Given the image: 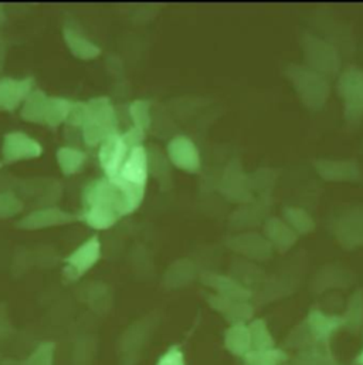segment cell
<instances>
[{
  "label": "cell",
  "mask_w": 363,
  "mask_h": 365,
  "mask_svg": "<svg viewBox=\"0 0 363 365\" xmlns=\"http://www.w3.org/2000/svg\"><path fill=\"white\" fill-rule=\"evenodd\" d=\"M209 303L214 310L220 312L226 317V320L230 322L231 324L244 323L253 316V309L244 302H234L217 294V296H211L209 299Z\"/></svg>",
  "instance_id": "9a60e30c"
},
{
  "label": "cell",
  "mask_w": 363,
  "mask_h": 365,
  "mask_svg": "<svg viewBox=\"0 0 363 365\" xmlns=\"http://www.w3.org/2000/svg\"><path fill=\"white\" fill-rule=\"evenodd\" d=\"M63 40L68 48V51L81 61H91L101 56V47L83 34L80 30L65 26L63 29Z\"/></svg>",
  "instance_id": "7c38bea8"
},
{
  "label": "cell",
  "mask_w": 363,
  "mask_h": 365,
  "mask_svg": "<svg viewBox=\"0 0 363 365\" xmlns=\"http://www.w3.org/2000/svg\"><path fill=\"white\" fill-rule=\"evenodd\" d=\"M0 360H1V359H0Z\"/></svg>",
  "instance_id": "e575fe53"
},
{
  "label": "cell",
  "mask_w": 363,
  "mask_h": 365,
  "mask_svg": "<svg viewBox=\"0 0 363 365\" xmlns=\"http://www.w3.org/2000/svg\"><path fill=\"white\" fill-rule=\"evenodd\" d=\"M43 155V145L21 131H10L3 135L1 160L4 164H19L37 160Z\"/></svg>",
  "instance_id": "5b68a950"
},
{
  "label": "cell",
  "mask_w": 363,
  "mask_h": 365,
  "mask_svg": "<svg viewBox=\"0 0 363 365\" xmlns=\"http://www.w3.org/2000/svg\"><path fill=\"white\" fill-rule=\"evenodd\" d=\"M0 359H1V356H0Z\"/></svg>",
  "instance_id": "d6a6232c"
},
{
  "label": "cell",
  "mask_w": 363,
  "mask_h": 365,
  "mask_svg": "<svg viewBox=\"0 0 363 365\" xmlns=\"http://www.w3.org/2000/svg\"><path fill=\"white\" fill-rule=\"evenodd\" d=\"M145 187L124 181L120 177H101L85 185L81 193L83 220L94 230H107L127 215L134 213L142 203Z\"/></svg>",
  "instance_id": "6da1fadb"
},
{
  "label": "cell",
  "mask_w": 363,
  "mask_h": 365,
  "mask_svg": "<svg viewBox=\"0 0 363 365\" xmlns=\"http://www.w3.org/2000/svg\"><path fill=\"white\" fill-rule=\"evenodd\" d=\"M130 147L125 144L121 133L108 137L98 147V163L107 178H115L130 154Z\"/></svg>",
  "instance_id": "52a82bcc"
},
{
  "label": "cell",
  "mask_w": 363,
  "mask_h": 365,
  "mask_svg": "<svg viewBox=\"0 0 363 365\" xmlns=\"http://www.w3.org/2000/svg\"><path fill=\"white\" fill-rule=\"evenodd\" d=\"M73 104V100L50 96L41 88H34L20 108V118L28 124L56 130L67 123Z\"/></svg>",
  "instance_id": "3957f363"
},
{
  "label": "cell",
  "mask_w": 363,
  "mask_h": 365,
  "mask_svg": "<svg viewBox=\"0 0 363 365\" xmlns=\"http://www.w3.org/2000/svg\"><path fill=\"white\" fill-rule=\"evenodd\" d=\"M307 324L311 330L312 337L317 341H328L341 327L345 326L344 317L340 316H327L320 310H312L308 316Z\"/></svg>",
  "instance_id": "5bb4252c"
},
{
  "label": "cell",
  "mask_w": 363,
  "mask_h": 365,
  "mask_svg": "<svg viewBox=\"0 0 363 365\" xmlns=\"http://www.w3.org/2000/svg\"><path fill=\"white\" fill-rule=\"evenodd\" d=\"M288 360V356L283 350H250L244 356L246 365H281Z\"/></svg>",
  "instance_id": "d6986e66"
},
{
  "label": "cell",
  "mask_w": 363,
  "mask_h": 365,
  "mask_svg": "<svg viewBox=\"0 0 363 365\" xmlns=\"http://www.w3.org/2000/svg\"><path fill=\"white\" fill-rule=\"evenodd\" d=\"M0 365H24V361H19L14 359H3L0 360Z\"/></svg>",
  "instance_id": "f546056e"
},
{
  "label": "cell",
  "mask_w": 363,
  "mask_h": 365,
  "mask_svg": "<svg viewBox=\"0 0 363 365\" xmlns=\"http://www.w3.org/2000/svg\"><path fill=\"white\" fill-rule=\"evenodd\" d=\"M157 365H186L184 356L178 346H174L158 360Z\"/></svg>",
  "instance_id": "4316f807"
},
{
  "label": "cell",
  "mask_w": 363,
  "mask_h": 365,
  "mask_svg": "<svg viewBox=\"0 0 363 365\" xmlns=\"http://www.w3.org/2000/svg\"><path fill=\"white\" fill-rule=\"evenodd\" d=\"M121 135H122V138H124L125 144L130 147V150H132V148H135V147L142 145V143H144V140H145L147 133L132 125L128 131L122 133Z\"/></svg>",
  "instance_id": "484cf974"
},
{
  "label": "cell",
  "mask_w": 363,
  "mask_h": 365,
  "mask_svg": "<svg viewBox=\"0 0 363 365\" xmlns=\"http://www.w3.org/2000/svg\"><path fill=\"white\" fill-rule=\"evenodd\" d=\"M203 282L207 286L213 287L219 293V296L227 297V299L234 300V302H246L251 296L247 289H244L237 282H234L233 279L226 277V276L204 274Z\"/></svg>",
  "instance_id": "2e32d148"
},
{
  "label": "cell",
  "mask_w": 363,
  "mask_h": 365,
  "mask_svg": "<svg viewBox=\"0 0 363 365\" xmlns=\"http://www.w3.org/2000/svg\"><path fill=\"white\" fill-rule=\"evenodd\" d=\"M345 326H351V327H357L361 326L363 320V300L359 293H357L354 296V299L351 300L349 304V310L348 314L345 316Z\"/></svg>",
  "instance_id": "cb8c5ba5"
},
{
  "label": "cell",
  "mask_w": 363,
  "mask_h": 365,
  "mask_svg": "<svg viewBox=\"0 0 363 365\" xmlns=\"http://www.w3.org/2000/svg\"><path fill=\"white\" fill-rule=\"evenodd\" d=\"M130 115L132 118L134 127L148 131L152 124V117H151V103L147 100H135L130 106Z\"/></svg>",
  "instance_id": "7402d4cb"
},
{
  "label": "cell",
  "mask_w": 363,
  "mask_h": 365,
  "mask_svg": "<svg viewBox=\"0 0 363 365\" xmlns=\"http://www.w3.org/2000/svg\"><path fill=\"white\" fill-rule=\"evenodd\" d=\"M78 220V215L67 212L58 206L50 207H40L34 209L30 213L20 217L16 223V227L20 230L34 232V230H44L57 226H65Z\"/></svg>",
  "instance_id": "8992f818"
},
{
  "label": "cell",
  "mask_w": 363,
  "mask_h": 365,
  "mask_svg": "<svg viewBox=\"0 0 363 365\" xmlns=\"http://www.w3.org/2000/svg\"><path fill=\"white\" fill-rule=\"evenodd\" d=\"M1 165H3V163H0V170H1Z\"/></svg>",
  "instance_id": "1f68e13d"
},
{
  "label": "cell",
  "mask_w": 363,
  "mask_h": 365,
  "mask_svg": "<svg viewBox=\"0 0 363 365\" xmlns=\"http://www.w3.org/2000/svg\"><path fill=\"white\" fill-rule=\"evenodd\" d=\"M14 326L9 317L7 309L3 303H0V343L10 339L14 334Z\"/></svg>",
  "instance_id": "d4e9b609"
},
{
  "label": "cell",
  "mask_w": 363,
  "mask_h": 365,
  "mask_svg": "<svg viewBox=\"0 0 363 365\" xmlns=\"http://www.w3.org/2000/svg\"><path fill=\"white\" fill-rule=\"evenodd\" d=\"M23 196L36 197V207L57 206L56 203L63 197V183L56 180H28L17 185Z\"/></svg>",
  "instance_id": "9c48e42d"
},
{
  "label": "cell",
  "mask_w": 363,
  "mask_h": 365,
  "mask_svg": "<svg viewBox=\"0 0 363 365\" xmlns=\"http://www.w3.org/2000/svg\"><path fill=\"white\" fill-rule=\"evenodd\" d=\"M171 163L184 173L194 174L200 168V154L191 140L187 137H175L168 145Z\"/></svg>",
  "instance_id": "8fae6325"
},
{
  "label": "cell",
  "mask_w": 363,
  "mask_h": 365,
  "mask_svg": "<svg viewBox=\"0 0 363 365\" xmlns=\"http://www.w3.org/2000/svg\"><path fill=\"white\" fill-rule=\"evenodd\" d=\"M101 259V242L98 235L90 236L77 246L65 259L63 276L67 282L74 283L85 276Z\"/></svg>",
  "instance_id": "277c9868"
},
{
  "label": "cell",
  "mask_w": 363,
  "mask_h": 365,
  "mask_svg": "<svg viewBox=\"0 0 363 365\" xmlns=\"http://www.w3.org/2000/svg\"><path fill=\"white\" fill-rule=\"evenodd\" d=\"M65 125L80 128L88 148H98L108 137L120 133L117 111L108 97L74 101Z\"/></svg>",
  "instance_id": "7a4b0ae2"
},
{
  "label": "cell",
  "mask_w": 363,
  "mask_h": 365,
  "mask_svg": "<svg viewBox=\"0 0 363 365\" xmlns=\"http://www.w3.org/2000/svg\"><path fill=\"white\" fill-rule=\"evenodd\" d=\"M6 21H7V13H6V7H4V4H1L0 3V29L6 24Z\"/></svg>",
  "instance_id": "f1b7e54d"
},
{
  "label": "cell",
  "mask_w": 363,
  "mask_h": 365,
  "mask_svg": "<svg viewBox=\"0 0 363 365\" xmlns=\"http://www.w3.org/2000/svg\"><path fill=\"white\" fill-rule=\"evenodd\" d=\"M34 77H1L0 78V110L13 113L24 104L34 87Z\"/></svg>",
  "instance_id": "ba28073f"
},
{
  "label": "cell",
  "mask_w": 363,
  "mask_h": 365,
  "mask_svg": "<svg viewBox=\"0 0 363 365\" xmlns=\"http://www.w3.org/2000/svg\"><path fill=\"white\" fill-rule=\"evenodd\" d=\"M6 58H7V43L3 38H0V78L6 66Z\"/></svg>",
  "instance_id": "83f0119b"
},
{
  "label": "cell",
  "mask_w": 363,
  "mask_h": 365,
  "mask_svg": "<svg viewBox=\"0 0 363 365\" xmlns=\"http://www.w3.org/2000/svg\"><path fill=\"white\" fill-rule=\"evenodd\" d=\"M56 349L57 346L54 341L40 343L34 351L26 360H23L24 365H54Z\"/></svg>",
  "instance_id": "603a6c76"
},
{
  "label": "cell",
  "mask_w": 363,
  "mask_h": 365,
  "mask_svg": "<svg viewBox=\"0 0 363 365\" xmlns=\"http://www.w3.org/2000/svg\"><path fill=\"white\" fill-rule=\"evenodd\" d=\"M0 38H1V37H0Z\"/></svg>",
  "instance_id": "836d02e7"
},
{
  "label": "cell",
  "mask_w": 363,
  "mask_h": 365,
  "mask_svg": "<svg viewBox=\"0 0 363 365\" xmlns=\"http://www.w3.org/2000/svg\"><path fill=\"white\" fill-rule=\"evenodd\" d=\"M251 337V350L274 349V339L263 320H256L248 326Z\"/></svg>",
  "instance_id": "44dd1931"
},
{
  "label": "cell",
  "mask_w": 363,
  "mask_h": 365,
  "mask_svg": "<svg viewBox=\"0 0 363 365\" xmlns=\"http://www.w3.org/2000/svg\"><path fill=\"white\" fill-rule=\"evenodd\" d=\"M118 177L131 185L147 187L149 177V160L144 145L135 147L130 151Z\"/></svg>",
  "instance_id": "30bf717a"
},
{
  "label": "cell",
  "mask_w": 363,
  "mask_h": 365,
  "mask_svg": "<svg viewBox=\"0 0 363 365\" xmlns=\"http://www.w3.org/2000/svg\"><path fill=\"white\" fill-rule=\"evenodd\" d=\"M57 165L64 177H74L87 164L88 155L85 151L75 147H60L56 153Z\"/></svg>",
  "instance_id": "e0dca14e"
},
{
  "label": "cell",
  "mask_w": 363,
  "mask_h": 365,
  "mask_svg": "<svg viewBox=\"0 0 363 365\" xmlns=\"http://www.w3.org/2000/svg\"><path fill=\"white\" fill-rule=\"evenodd\" d=\"M226 349L237 356V357H244L250 350H251V337H250V330L244 323L233 324L227 331L224 337Z\"/></svg>",
  "instance_id": "ac0fdd59"
},
{
  "label": "cell",
  "mask_w": 363,
  "mask_h": 365,
  "mask_svg": "<svg viewBox=\"0 0 363 365\" xmlns=\"http://www.w3.org/2000/svg\"><path fill=\"white\" fill-rule=\"evenodd\" d=\"M341 91L348 113L361 117L363 114V71L352 70L345 73L341 80Z\"/></svg>",
  "instance_id": "4fadbf2b"
},
{
  "label": "cell",
  "mask_w": 363,
  "mask_h": 365,
  "mask_svg": "<svg viewBox=\"0 0 363 365\" xmlns=\"http://www.w3.org/2000/svg\"><path fill=\"white\" fill-rule=\"evenodd\" d=\"M24 207V200L16 192H0V220L17 217L23 213Z\"/></svg>",
  "instance_id": "ffe728a7"
},
{
  "label": "cell",
  "mask_w": 363,
  "mask_h": 365,
  "mask_svg": "<svg viewBox=\"0 0 363 365\" xmlns=\"http://www.w3.org/2000/svg\"><path fill=\"white\" fill-rule=\"evenodd\" d=\"M355 365H363V350L362 353L355 359Z\"/></svg>",
  "instance_id": "4dcf8cb0"
}]
</instances>
